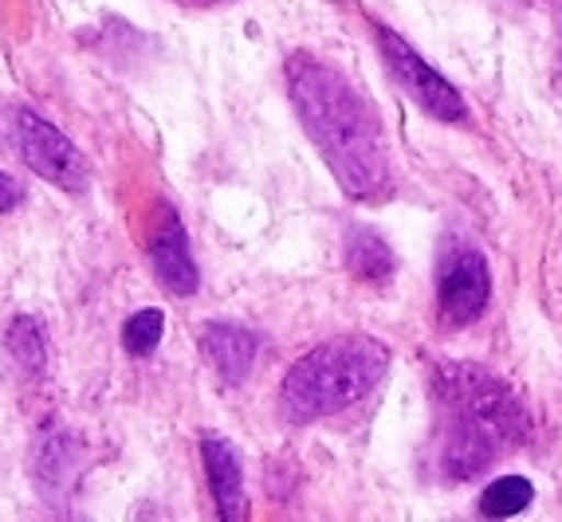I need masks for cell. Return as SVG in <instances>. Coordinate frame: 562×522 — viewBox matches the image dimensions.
<instances>
[{"label": "cell", "mask_w": 562, "mask_h": 522, "mask_svg": "<svg viewBox=\"0 0 562 522\" xmlns=\"http://www.w3.org/2000/svg\"><path fill=\"white\" fill-rule=\"evenodd\" d=\"M432 389L441 397L445 412H460V417L484 424L504 447H519L524 440H531L527 405L496 373L472 362H445L432 370Z\"/></svg>", "instance_id": "cell-3"}, {"label": "cell", "mask_w": 562, "mask_h": 522, "mask_svg": "<svg viewBox=\"0 0 562 522\" xmlns=\"http://www.w3.org/2000/svg\"><path fill=\"white\" fill-rule=\"evenodd\" d=\"M347 268L362 283H390L397 271V256L374 228H355L347 236Z\"/></svg>", "instance_id": "cell-11"}, {"label": "cell", "mask_w": 562, "mask_h": 522, "mask_svg": "<svg viewBox=\"0 0 562 522\" xmlns=\"http://www.w3.org/2000/svg\"><path fill=\"white\" fill-rule=\"evenodd\" d=\"M378 47H382V59H385V67H390V75H394L397 83H402V91L409 94L425 114L452 122V126H457V122H469V106H464L460 91L441 71H432V64H425V59L413 52L409 39H402L394 29L378 24Z\"/></svg>", "instance_id": "cell-5"}, {"label": "cell", "mask_w": 562, "mask_h": 522, "mask_svg": "<svg viewBox=\"0 0 562 522\" xmlns=\"http://www.w3.org/2000/svg\"><path fill=\"white\" fill-rule=\"evenodd\" d=\"M201 350H205L209 365L225 377V385H240L252 373L260 342L252 330L233 327V322H209L201 327Z\"/></svg>", "instance_id": "cell-10"}, {"label": "cell", "mask_w": 562, "mask_h": 522, "mask_svg": "<svg viewBox=\"0 0 562 522\" xmlns=\"http://www.w3.org/2000/svg\"><path fill=\"white\" fill-rule=\"evenodd\" d=\"M504 452L492 432L476 420L460 417V412H449L445 417V436H441V472L460 484V479H476L480 472L496 464V456Z\"/></svg>", "instance_id": "cell-7"}, {"label": "cell", "mask_w": 562, "mask_h": 522, "mask_svg": "<svg viewBox=\"0 0 562 522\" xmlns=\"http://www.w3.org/2000/svg\"><path fill=\"white\" fill-rule=\"evenodd\" d=\"M535 499V487L524 476H499L496 484H487L480 495V514L487 519H512V514L527 511Z\"/></svg>", "instance_id": "cell-13"}, {"label": "cell", "mask_w": 562, "mask_h": 522, "mask_svg": "<svg viewBox=\"0 0 562 522\" xmlns=\"http://www.w3.org/2000/svg\"><path fill=\"white\" fill-rule=\"evenodd\" d=\"M161 334H166V315H161L158 307L134 310V315L126 318V327H122V345H126V354L146 358L158 350Z\"/></svg>", "instance_id": "cell-15"}, {"label": "cell", "mask_w": 562, "mask_h": 522, "mask_svg": "<svg viewBox=\"0 0 562 522\" xmlns=\"http://www.w3.org/2000/svg\"><path fill=\"white\" fill-rule=\"evenodd\" d=\"M492 298L487 260L464 240H449L437 260V307L449 327H472Z\"/></svg>", "instance_id": "cell-6"}, {"label": "cell", "mask_w": 562, "mask_h": 522, "mask_svg": "<svg viewBox=\"0 0 562 522\" xmlns=\"http://www.w3.org/2000/svg\"><path fill=\"white\" fill-rule=\"evenodd\" d=\"M390 370V350L370 334L327 338L315 350L291 365L283 377L280 405L288 420L311 424V420L335 417L378 389Z\"/></svg>", "instance_id": "cell-2"}, {"label": "cell", "mask_w": 562, "mask_h": 522, "mask_svg": "<svg viewBox=\"0 0 562 522\" xmlns=\"http://www.w3.org/2000/svg\"><path fill=\"white\" fill-rule=\"evenodd\" d=\"M288 91L303 130L330 166L342 193L370 201L390 189V154H385L378 114L366 106L355 87L307 52L288 56Z\"/></svg>", "instance_id": "cell-1"}, {"label": "cell", "mask_w": 562, "mask_h": 522, "mask_svg": "<svg viewBox=\"0 0 562 522\" xmlns=\"http://www.w3.org/2000/svg\"><path fill=\"white\" fill-rule=\"evenodd\" d=\"M150 263L158 271V280L166 283L173 295H193L201 283L198 263H193V252H189V236L186 224H181L178 208L158 205V224H154V240H150Z\"/></svg>", "instance_id": "cell-8"}, {"label": "cell", "mask_w": 562, "mask_h": 522, "mask_svg": "<svg viewBox=\"0 0 562 522\" xmlns=\"http://www.w3.org/2000/svg\"><path fill=\"white\" fill-rule=\"evenodd\" d=\"M9 138L32 173L67 189V193H83L87 189L91 169H87V158L79 154V146L67 134H59L47 118H40L36 111H12Z\"/></svg>", "instance_id": "cell-4"}, {"label": "cell", "mask_w": 562, "mask_h": 522, "mask_svg": "<svg viewBox=\"0 0 562 522\" xmlns=\"http://www.w3.org/2000/svg\"><path fill=\"white\" fill-rule=\"evenodd\" d=\"M20 201H24V189L16 185V178L0 173V213H12V208H20Z\"/></svg>", "instance_id": "cell-16"}, {"label": "cell", "mask_w": 562, "mask_h": 522, "mask_svg": "<svg viewBox=\"0 0 562 522\" xmlns=\"http://www.w3.org/2000/svg\"><path fill=\"white\" fill-rule=\"evenodd\" d=\"M4 345H9V354L20 362V370L40 377L47 370V342H44V330L32 315H16L12 318L9 334H4Z\"/></svg>", "instance_id": "cell-12"}, {"label": "cell", "mask_w": 562, "mask_h": 522, "mask_svg": "<svg viewBox=\"0 0 562 522\" xmlns=\"http://www.w3.org/2000/svg\"><path fill=\"white\" fill-rule=\"evenodd\" d=\"M36 479L47 495H59L64 484L76 479V459H71V444L64 436H44L36 452Z\"/></svg>", "instance_id": "cell-14"}, {"label": "cell", "mask_w": 562, "mask_h": 522, "mask_svg": "<svg viewBox=\"0 0 562 522\" xmlns=\"http://www.w3.org/2000/svg\"><path fill=\"white\" fill-rule=\"evenodd\" d=\"M201 459H205L216 514L225 522H240L248 514V495H244V464L236 456V447L221 432H205L201 436Z\"/></svg>", "instance_id": "cell-9"}]
</instances>
